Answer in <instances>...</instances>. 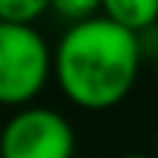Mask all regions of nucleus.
Wrapping results in <instances>:
<instances>
[{"instance_id": "obj_7", "label": "nucleus", "mask_w": 158, "mask_h": 158, "mask_svg": "<svg viewBox=\"0 0 158 158\" xmlns=\"http://www.w3.org/2000/svg\"><path fill=\"white\" fill-rule=\"evenodd\" d=\"M123 158H149V155H141V152H129V155H123Z\"/></svg>"}, {"instance_id": "obj_2", "label": "nucleus", "mask_w": 158, "mask_h": 158, "mask_svg": "<svg viewBox=\"0 0 158 158\" xmlns=\"http://www.w3.org/2000/svg\"><path fill=\"white\" fill-rule=\"evenodd\" d=\"M53 70V53L35 27L0 23V106H27Z\"/></svg>"}, {"instance_id": "obj_3", "label": "nucleus", "mask_w": 158, "mask_h": 158, "mask_svg": "<svg viewBox=\"0 0 158 158\" xmlns=\"http://www.w3.org/2000/svg\"><path fill=\"white\" fill-rule=\"evenodd\" d=\"M76 135L53 108L23 106L0 129V158H73Z\"/></svg>"}, {"instance_id": "obj_8", "label": "nucleus", "mask_w": 158, "mask_h": 158, "mask_svg": "<svg viewBox=\"0 0 158 158\" xmlns=\"http://www.w3.org/2000/svg\"><path fill=\"white\" fill-rule=\"evenodd\" d=\"M155 158H158V132H155Z\"/></svg>"}, {"instance_id": "obj_1", "label": "nucleus", "mask_w": 158, "mask_h": 158, "mask_svg": "<svg viewBox=\"0 0 158 158\" xmlns=\"http://www.w3.org/2000/svg\"><path fill=\"white\" fill-rule=\"evenodd\" d=\"M141 47L135 32L108 18L70 23L53 53V73L70 102L91 111L126 100L138 79Z\"/></svg>"}, {"instance_id": "obj_10", "label": "nucleus", "mask_w": 158, "mask_h": 158, "mask_svg": "<svg viewBox=\"0 0 158 158\" xmlns=\"http://www.w3.org/2000/svg\"><path fill=\"white\" fill-rule=\"evenodd\" d=\"M0 23H3V21H0Z\"/></svg>"}, {"instance_id": "obj_6", "label": "nucleus", "mask_w": 158, "mask_h": 158, "mask_svg": "<svg viewBox=\"0 0 158 158\" xmlns=\"http://www.w3.org/2000/svg\"><path fill=\"white\" fill-rule=\"evenodd\" d=\"M50 9L56 15H62L64 21L79 23V21L94 18V12L100 9V0H50Z\"/></svg>"}, {"instance_id": "obj_4", "label": "nucleus", "mask_w": 158, "mask_h": 158, "mask_svg": "<svg viewBox=\"0 0 158 158\" xmlns=\"http://www.w3.org/2000/svg\"><path fill=\"white\" fill-rule=\"evenodd\" d=\"M100 9L108 21L129 32H141L158 23V0H100Z\"/></svg>"}, {"instance_id": "obj_9", "label": "nucleus", "mask_w": 158, "mask_h": 158, "mask_svg": "<svg viewBox=\"0 0 158 158\" xmlns=\"http://www.w3.org/2000/svg\"><path fill=\"white\" fill-rule=\"evenodd\" d=\"M155 79H158V56H155Z\"/></svg>"}, {"instance_id": "obj_5", "label": "nucleus", "mask_w": 158, "mask_h": 158, "mask_svg": "<svg viewBox=\"0 0 158 158\" xmlns=\"http://www.w3.org/2000/svg\"><path fill=\"white\" fill-rule=\"evenodd\" d=\"M50 9V0H0V21L32 27L35 18Z\"/></svg>"}]
</instances>
